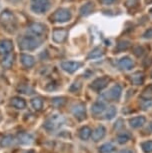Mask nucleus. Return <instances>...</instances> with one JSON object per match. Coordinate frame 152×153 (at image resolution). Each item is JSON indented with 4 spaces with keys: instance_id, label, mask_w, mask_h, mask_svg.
Returning a JSON list of instances; mask_svg holds the SVG:
<instances>
[{
    "instance_id": "obj_1",
    "label": "nucleus",
    "mask_w": 152,
    "mask_h": 153,
    "mask_svg": "<svg viewBox=\"0 0 152 153\" xmlns=\"http://www.w3.org/2000/svg\"><path fill=\"white\" fill-rule=\"evenodd\" d=\"M41 41L36 36H23L19 40V48L23 51H32L38 48Z\"/></svg>"
},
{
    "instance_id": "obj_2",
    "label": "nucleus",
    "mask_w": 152,
    "mask_h": 153,
    "mask_svg": "<svg viewBox=\"0 0 152 153\" xmlns=\"http://www.w3.org/2000/svg\"><path fill=\"white\" fill-rule=\"evenodd\" d=\"M50 0H31L30 9L36 14H44L50 9Z\"/></svg>"
},
{
    "instance_id": "obj_3",
    "label": "nucleus",
    "mask_w": 152,
    "mask_h": 153,
    "mask_svg": "<svg viewBox=\"0 0 152 153\" xmlns=\"http://www.w3.org/2000/svg\"><path fill=\"white\" fill-rule=\"evenodd\" d=\"M64 117L60 114H53L45 121L44 123V128L48 131H54L56 129H58L60 126L64 123Z\"/></svg>"
},
{
    "instance_id": "obj_4",
    "label": "nucleus",
    "mask_w": 152,
    "mask_h": 153,
    "mask_svg": "<svg viewBox=\"0 0 152 153\" xmlns=\"http://www.w3.org/2000/svg\"><path fill=\"white\" fill-rule=\"evenodd\" d=\"M71 18H72L71 11L69 9H66V8H60V9L56 10L53 15L51 16V19L56 23L68 22Z\"/></svg>"
},
{
    "instance_id": "obj_5",
    "label": "nucleus",
    "mask_w": 152,
    "mask_h": 153,
    "mask_svg": "<svg viewBox=\"0 0 152 153\" xmlns=\"http://www.w3.org/2000/svg\"><path fill=\"white\" fill-rule=\"evenodd\" d=\"M0 22L5 27H12L13 29L15 27V19H14L13 14L10 13L9 11H3V13L0 15Z\"/></svg>"
},
{
    "instance_id": "obj_6",
    "label": "nucleus",
    "mask_w": 152,
    "mask_h": 153,
    "mask_svg": "<svg viewBox=\"0 0 152 153\" xmlns=\"http://www.w3.org/2000/svg\"><path fill=\"white\" fill-rule=\"evenodd\" d=\"M28 29L31 32L33 36H36V37H40L42 35H44L45 32H46V26L43 25L42 23H38V22H34V23H31L28 27Z\"/></svg>"
},
{
    "instance_id": "obj_7",
    "label": "nucleus",
    "mask_w": 152,
    "mask_h": 153,
    "mask_svg": "<svg viewBox=\"0 0 152 153\" xmlns=\"http://www.w3.org/2000/svg\"><path fill=\"white\" fill-rule=\"evenodd\" d=\"M82 66V63L79 61H64L61 63V68L68 73H73L77 71Z\"/></svg>"
},
{
    "instance_id": "obj_8",
    "label": "nucleus",
    "mask_w": 152,
    "mask_h": 153,
    "mask_svg": "<svg viewBox=\"0 0 152 153\" xmlns=\"http://www.w3.org/2000/svg\"><path fill=\"white\" fill-rule=\"evenodd\" d=\"M117 65L122 70H131L134 67V61L129 56H124L119 59Z\"/></svg>"
},
{
    "instance_id": "obj_9",
    "label": "nucleus",
    "mask_w": 152,
    "mask_h": 153,
    "mask_svg": "<svg viewBox=\"0 0 152 153\" xmlns=\"http://www.w3.org/2000/svg\"><path fill=\"white\" fill-rule=\"evenodd\" d=\"M120 95H121V87H120L119 85H114L113 87H111L109 89V91L103 95V96L109 100H117V99H119Z\"/></svg>"
},
{
    "instance_id": "obj_10",
    "label": "nucleus",
    "mask_w": 152,
    "mask_h": 153,
    "mask_svg": "<svg viewBox=\"0 0 152 153\" xmlns=\"http://www.w3.org/2000/svg\"><path fill=\"white\" fill-rule=\"evenodd\" d=\"M13 50V43L9 39H3L0 41V54L6 55L8 53H11Z\"/></svg>"
},
{
    "instance_id": "obj_11",
    "label": "nucleus",
    "mask_w": 152,
    "mask_h": 153,
    "mask_svg": "<svg viewBox=\"0 0 152 153\" xmlns=\"http://www.w3.org/2000/svg\"><path fill=\"white\" fill-rule=\"evenodd\" d=\"M17 140L21 145H30L33 142L34 137L32 134L27 133V132H21L17 135Z\"/></svg>"
},
{
    "instance_id": "obj_12",
    "label": "nucleus",
    "mask_w": 152,
    "mask_h": 153,
    "mask_svg": "<svg viewBox=\"0 0 152 153\" xmlns=\"http://www.w3.org/2000/svg\"><path fill=\"white\" fill-rule=\"evenodd\" d=\"M20 61L25 68H31L35 64V58L32 55H29V54H21Z\"/></svg>"
},
{
    "instance_id": "obj_13",
    "label": "nucleus",
    "mask_w": 152,
    "mask_h": 153,
    "mask_svg": "<svg viewBox=\"0 0 152 153\" xmlns=\"http://www.w3.org/2000/svg\"><path fill=\"white\" fill-rule=\"evenodd\" d=\"M67 37V31L64 29H57L53 31L52 39L56 43H62Z\"/></svg>"
},
{
    "instance_id": "obj_14",
    "label": "nucleus",
    "mask_w": 152,
    "mask_h": 153,
    "mask_svg": "<svg viewBox=\"0 0 152 153\" xmlns=\"http://www.w3.org/2000/svg\"><path fill=\"white\" fill-rule=\"evenodd\" d=\"M108 81H109V79H108L107 77H101V78H98L92 83L91 88L94 89V90H96V91H100V90H102L104 87L107 86Z\"/></svg>"
},
{
    "instance_id": "obj_15",
    "label": "nucleus",
    "mask_w": 152,
    "mask_h": 153,
    "mask_svg": "<svg viewBox=\"0 0 152 153\" xmlns=\"http://www.w3.org/2000/svg\"><path fill=\"white\" fill-rule=\"evenodd\" d=\"M72 113L78 120H82L85 118V107L83 104H77L73 107Z\"/></svg>"
},
{
    "instance_id": "obj_16",
    "label": "nucleus",
    "mask_w": 152,
    "mask_h": 153,
    "mask_svg": "<svg viewBox=\"0 0 152 153\" xmlns=\"http://www.w3.org/2000/svg\"><path fill=\"white\" fill-rule=\"evenodd\" d=\"M13 61H14V55L12 53H8L6 55H3V58L1 60V65L5 69H9L12 67Z\"/></svg>"
},
{
    "instance_id": "obj_17",
    "label": "nucleus",
    "mask_w": 152,
    "mask_h": 153,
    "mask_svg": "<svg viewBox=\"0 0 152 153\" xmlns=\"http://www.w3.org/2000/svg\"><path fill=\"white\" fill-rule=\"evenodd\" d=\"M10 103L14 108L19 109V110L24 109L26 107V102H25V100L21 97H13L12 99H11Z\"/></svg>"
},
{
    "instance_id": "obj_18",
    "label": "nucleus",
    "mask_w": 152,
    "mask_h": 153,
    "mask_svg": "<svg viewBox=\"0 0 152 153\" xmlns=\"http://www.w3.org/2000/svg\"><path fill=\"white\" fill-rule=\"evenodd\" d=\"M104 110H105V105H104V103H102V102L94 103V104L92 105V107H91V112L95 115L101 114Z\"/></svg>"
},
{
    "instance_id": "obj_19",
    "label": "nucleus",
    "mask_w": 152,
    "mask_h": 153,
    "mask_svg": "<svg viewBox=\"0 0 152 153\" xmlns=\"http://www.w3.org/2000/svg\"><path fill=\"white\" fill-rule=\"evenodd\" d=\"M105 134V129L103 126H98L97 128L95 129V130L93 131L92 133V138L94 139V141H98L100 140L101 138L104 136Z\"/></svg>"
},
{
    "instance_id": "obj_20",
    "label": "nucleus",
    "mask_w": 152,
    "mask_h": 153,
    "mask_svg": "<svg viewBox=\"0 0 152 153\" xmlns=\"http://www.w3.org/2000/svg\"><path fill=\"white\" fill-rule=\"evenodd\" d=\"M14 143V137L11 136V135H5V136L2 138V140L0 141V146L3 147H9Z\"/></svg>"
},
{
    "instance_id": "obj_21",
    "label": "nucleus",
    "mask_w": 152,
    "mask_h": 153,
    "mask_svg": "<svg viewBox=\"0 0 152 153\" xmlns=\"http://www.w3.org/2000/svg\"><path fill=\"white\" fill-rule=\"evenodd\" d=\"M31 106H32V108L34 109V110H41L42 109V106H43V101L41 98L39 97H35L33 98V99H31Z\"/></svg>"
},
{
    "instance_id": "obj_22",
    "label": "nucleus",
    "mask_w": 152,
    "mask_h": 153,
    "mask_svg": "<svg viewBox=\"0 0 152 153\" xmlns=\"http://www.w3.org/2000/svg\"><path fill=\"white\" fill-rule=\"evenodd\" d=\"M143 79H144V76L141 72H136L135 74H133V76L131 77V81H132L135 85H139L143 82Z\"/></svg>"
},
{
    "instance_id": "obj_23",
    "label": "nucleus",
    "mask_w": 152,
    "mask_h": 153,
    "mask_svg": "<svg viewBox=\"0 0 152 153\" xmlns=\"http://www.w3.org/2000/svg\"><path fill=\"white\" fill-rule=\"evenodd\" d=\"M103 55V52L100 48H94L91 52L88 54V58L89 59H97L100 58Z\"/></svg>"
},
{
    "instance_id": "obj_24",
    "label": "nucleus",
    "mask_w": 152,
    "mask_h": 153,
    "mask_svg": "<svg viewBox=\"0 0 152 153\" xmlns=\"http://www.w3.org/2000/svg\"><path fill=\"white\" fill-rule=\"evenodd\" d=\"M92 10H93V5L91 3H86L81 7L80 12H81L82 15H88V14L92 12Z\"/></svg>"
},
{
    "instance_id": "obj_25",
    "label": "nucleus",
    "mask_w": 152,
    "mask_h": 153,
    "mask_svg": "<svg viewBox=\"0 0 152 153\" xmlns=\"http://www.w3.org/2000/svg\"><path fill=\"white\" fill-rule=\"evenodd\" d=\"M80 138L83 140H86V139H88V138L90 137V135H91V130L88 127H83V128L80 130Z\"/></svg>"
},
{
    "instance_id": "obj_26",
    "label": "nucleus",
    "mask_w": 152,
    "mask_h": 153,
    "mask_svg": "<svg viewBox=\"0 0 152 153\" xmlns=\"http://www.w3.org/2000/svg\"><path fill=\"white\" fill-rule=\"evenodd\" d=\"M144 122H145V118L142 117V116L141 117H135V118H133V119L130 121L131 126H133V127H139L140 125H142Z\"/></svg>"
},
{
    "instance_id": "obj_27",
    "label": "nucleus",
    "mask_w": 152,
    "mask_h": 153,
    "mask_svg": "<svg viewBox=\"0 0 152 153\" xmlns=\"http://www.w3.org/2000/svg\"><path fill=\"white\" fill-rule=\"evenodd\" d=\"M116 115V108L111 106L107 109V112L105 114V118L106 119H112V118Z\"/></svg>"
},
{
    "instance_id": "obj_28",
    "label": "nucleus",
    "mask_w": 152,
    "mask_h": 153,
    "mask_svg": "<svg viewBox=\"0 0 152 153\" xmlns=\"http://www.w3.org/2000/svg\"><path fill=\"white\" fill-rule=\"evenodd\" d=\"M129 46H130V43L128 41H120L118 44H117V49H118V50H126Z\"/></svg>"
},
{
    "instance_id": "obj_29",
    "label": "nucleus",
    "mask_w": 152,
    "mask_h": 153,
    "mask_svg": "<svg viewBox=\"0 0 152 153\" xmlns=\"http://www.w3.org/2000/svg\"><path fill=\"white\" fill-rule=\"evenodd\" d=\"M111 150H113V146L111 144H104L100 147V150L99 151L101 153H107V152H110Z\"/></svg>"
},
{
    "instance_id": "obj_30",
    "label": "nucleus",
    "mask_w": 152,
    "mask_h": 153,
    "mask_svg": "<svg viewBox=\"0 0 152 153\" xmlns=\"http://www.w3.org/2000/svg\"><path fill=\"white\" fill-rule=\"evenodd\" d=\"M137 4H138V0H126V2H125L126 7H128V8L136 7Z\"/></svg>"
},
{
    "instance_id": "obj_31",
    "label": "nucleus",
    "mask_w": 152,
    "mask_h": 153,
    "mask_svg": "<svg viewBox=\"0 0 152 153\" xmlns=\"http://www.w3.org/2000/svg\"><path fill=\"white\" fill-rule=\"evenodd\" d=\"M134 53H135L138 57L142 56L143 55V49L140 47V46H138V47H136L135 49H134Z\"/></svg>"
},
{
    "instance_id": "obj_32",
    "label": "nucleus",
    "mask_w": 152,
    "mask_h": 153,
    "mask_svg": "<svg viewBox=\"0 0 152 153\" xmlns=\"http://www.w3.org/2000/svg\"><path fill=\"white\" fill-rule=\"evenodd\" d=\"M117 0H101V2L104 5H112L113 3H115Z\"/></svg>"
},
{
    "instance_id": "obj_33",
    "label": "nucleus",
    "mask_w": 152,
    "mask_h": 153,
    "mask_svg": "<svg viewBox=\"0 0 152 153\" xmlns=\"http://www.w3.org/2000/svg\"><path fill=\"white\" fill-rule=\"evenodd\" d=\"M118 139L120 140V142H123V141H126V140H127V137H126V135H125V136H124V135H123L122 137L120 136V137L118 138Z\"/></svg>"
},
{
    "instance_id": "obj_34",
    "label": "nucleus",
    "mask_w": 152,
    "mask_h": 153,
    "mask_svg": "<svg viewBox=\"0 0 152 153\" xmlns=\"http://www.w3.org/2000/svg\"><path fill=\"white\" fill-rule=\"evenodd\" d=\"M25 153H34L33 151H31V150H30V151H27V152H25Z\"/></svg>"
},
{
    "instance_id": "obj_35",
    "label": "nucleus",
    "mask_w": 152,
    "mask_h": 153,
    "mask_svg": "<svg viewBox=\"0 0 152 153\" xmlns=\"http://www.w3.org/2000/svg\"><path fill=\"white\" fill-rule=\"evenodd\" d=\"M150 12H151V14H152V9H151V10H150Z\"/></svg>"
},
{
    "instance_id": "obj_36",
    "label": "nucleus",
    "mask_w": 152,
    "mask_h": 153,
    "mask_svg": "<svg viewBox=\"0 0 152 153\" xmlns=\"http://www.w3.org/2000/svg\"><path fill=\"white\" fill-rule=\"evenodd\" d=\"M0 121H1V117H0Z\"/></svg>"
},
{
    "instance_id": "obj_37",
    "label": "nucleus",
    "mask_w": 152,
    "mask_h": 153,
    "mask_svg": "<svg viewBox=\"0 0 152 153\" xmlns=\"http://www.w3.org/2000/svg\"><path fill=\"white\" fill-rule=\"evenodd\" d=\"M151 76H152V72H151Z\"/></svg>"
}]
</instances>
